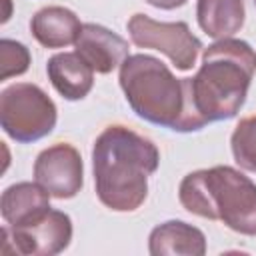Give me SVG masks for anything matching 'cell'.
<instances>
[{
    "label": "cell",
    "instance_id": "3957f363",
    "mask_svg": "<svg viewBox=\"0 0 256 256\" xmlns=\"http://www.w3.org/2000/svg\"><path fill=\"white\" fill-rule=\"evenodd\" d=\"M180 204L202 218L222 220L230 230L256 236V184L230 166L196 170L180 182Z\"/></svg>",
    "mask_w": 256,
    "mask_h": 256
},
{
    "label": "cell",
    "instance_id": "6da1fadb",
    "mask_svg": "<svg viewBox=\"0 0 256 256\" xmlns=\"http://www.w3.org/2000/svg\"><path fill=\"white\" fill-rule=\"evenodd\" d=\"M256 52L244 40L222 38L208 46L194 78H184L186 108L176 132H192L208 122L228 120L242 108L252 76Z\"/></svg>",
    "mask_w": 256,
    "mask_h": 256
},
{
    "label": "cell",
    "instance_id": "5bb4252c",
    "mask_svg": "<svg viewBox=\"0 0 256 256\" xmlns=\"http://www.w3.org/2000/svg\"><path fill=\"white\" fill-rule=\"evenodd\" d=\"M200 28L212 38H230L244 24V0H198Z\"/></svg>",
    "mask_w": 256,
    "mask_h": 256
},
{
    "label": "cell",
    "instance_id": "7c38bea8",
    "mask_svg": "<svg viewBox=\"0 0 256 256\" xmlns=\"http://www.w3.org/2000/svg\"><path fill=\"white\" fill-rule=\"evenodd\" d=\"M82 26L78 16L64 6H48L38 10L30 20L32 36L46 48H64L76 44Z\"/></svg>",
    "mask_w": 256,
    "mask_h": 256
},
{
    "label": "cell",
    "instance_id": "e0dca14e",
    "mask_svg": "<svg viewBox=\"0 0 256 256\" xmlns=\"http://www.w3.org/2000/svg\"><path fill=\"white\" fill-rule=\"evenodd\" d=\"M148 4L156 6V8H162V10H172V8H180L184 6L188 0H146Z\"/></svg>",
    "mask_w": 256,
    "mask_h": 256
},
{
    "label": "cell",
    "instance_id": "8fae6325",
    "mask_svg": "<svg viewBox=\"0 0 256 256\" xmlns=\"http://www.w3.org/2000/svg\"><path fill=\"white\" fill-rule=\"evenodd\" d=\"M50 194L32 182H18L4 190L0 200L2 218L10 226H24L50 210Z\"/></svg>",
    "mask_w": 256,
    "mask_h": 256
},
{
    "label": "cell",
    "instance_id": "7a4b0ae2",
    "mask_svg": "<svg viewBox=\"0 0 256 256\" xmlns=\"http://www.w3.org/2000/svg\"><path fill=\"white\" fill-rule=\"evenodd\" d=\"M160 162L158 148L138 132L114 124L100 132L92 150L100 202L114 212L136 210L148 194V176Z\"/></svg>",
    "mask_w": 256,
    "mask_h": 256
},
{
    "label": "cell",
    "instance_id": "ac0fdd59",
    "mask_svg": "<svg viewBox=\"0 0 256 256\" xmlns=\"http://www.w3.org/2000/svg\"><path fill=\"white\" fill-rule=\"evenodd\" d=\"M254 2H256V0H254Z\"/></svg>",
    "mask_w": 256,
    "mask_h": 256
},
{
    "label": "cell",
    "instance_id": "ba28073f",
    "mask_svg": "<svg viewBox=\"0 0 256 256\" xmlns=\"http://www.w3.org/2000/svg\"><path fill=\"white\" fill-rule=\"evenodd\" d=\"M34 180L52 198H72L82 188V158L70 144H54L42 150L34 162Z\"/></svg>",
    "mask_w": 256,
    "mask_h": 256
},
{
    "label": "cell",
    "instance_id": "9a60e30c",
    "mask_svg": "<svg viewBox=\"0 0 256 256\" xmlns=\"http://www.w3.org/2000/svg\"><path fill=\"white\" fill-rule=\"evenodd\" d=\"M234 160L240 168L256 172V114L238 122L230 138Z\"/></svg>",
    "mask_w": 256,
    "mask_h": 256
},
{
    "label": "cell",
    "instance_id": "52a82bcc",
    "mask_svg": "<svg viewBox=\"0 0 256 256\" xmlns=\"http://www.w3.org/2000/svg\"><path fill=\"white\" fill-rule=\"evenodd\" d=\"M72 240V222L60 210H48L38 220L24 226L2 228V254L52 256L62 252Z\"/></svg>",
    "mask_w": 256,
    "mask_h": 256
},
{
    "label": "cell",
    "instance_id": "5b68a950",
    "mask_svg": "<svg viewBox=\"0 0 256 256\" xmlns=\"http://www.w3.org/2000/svg\"><path fill=\"white\" fill-rule=\"evenodd\" d=\"M0 122L16 142H36L54 130L56 106L36 84H12L0 96Z\"/></svg>",
    "mask_w": 256,
    "mask_h": 256
},
{
    "label": "cell",
    "instance_id": "277c9868",
    "mask_svg": "<svg viewBox=\"0 0 256 256\" xmlns=\"http://www.w3.org/2000/svg\"><path fill=\"white\" fill-rule=\"evenodd\" d=\"M120 86L140 118L178 130L186 108L184 78H176L164 62L148 54L128 56L120 66Z\"/></svg>",
    "mask_w": 256,
    "mask_h": 256
},
{
    "label": "cell",
    "instance_id": "4fadbf2b",
    "mask_svg": "<svg viewBox=\"0 0 256 256\" xmlns=\"http://www.w3.org/2000/svg\"><path fill=\"white\" fill-rule=\"evenodd\" d=\"M206 252L204 234L180 220H170L156 226L150 234L152 256H202Z\"/></svg>",
    "mask_w": 256,
    "mask_h": 256
},
{
    "label": "cell",
    "instance_id": "30bf717a",
    "mask_svg": "<svg viewBox=\"0 0 256 256\" xmlns=\"http://www.w3.org/2000/svg\"><path fill=\"white\" fill-rule=\"evenodd\" d=\"M48 78L66 100H82L94 84V70L78 52H60L48 60Z\"/></svg>",
    "mask_w": 256,
    "mask_h": 256
},
{
    "label": "cell",
    "instance_id": "8992f818",
    "mask_svg": "<svg viewBox=\"0 0 256 256\" xmlns=\"http://www.w3.org/2000/svg\"><path fill=\"white\" fill-rule=\"evenodd\" d=\"M128 32L136 46L166 54L178 70H190L202 48L186 22H158L146 14H134L128 20Z\"/></svg>",
    "mask_w": 256,
    "mask_h": 256
},
{
    "label": "cell",
    "instance_id": "2e32d148",
    "mask_svg": "<svg viewBox=\"0 0 256 256\" xmlns=\"http://www.w3.org/2000/svg\"><path fill=\"white\" fill-rule=\"evenodd\" d=\"M30 66V52L24 44L4 38L0 42V80L24 74Z\"/></svg>",
    "mask_w": 256,
    "mask_h": 256
},
{
    "label": "cell",
    "instance_id": "9c48e42d",
    "mask_svg": "<svg viewBox=\"0 0 256 256\" xmlns=\"http://www.w3.org/2000/svg\"><path fill=\"white\" fill-rule=\"evenodd\" d=\"M76 52L94 72L108 74L128 58V42L100 24H84L76 40Z\"/></svg>",
    "mask_w": 256,
    "mask_h": 256
}]
</instances>
